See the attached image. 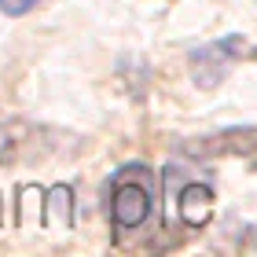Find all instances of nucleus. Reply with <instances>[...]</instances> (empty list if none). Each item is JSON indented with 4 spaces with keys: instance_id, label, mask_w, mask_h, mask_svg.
Here are the masks:
<instances>
[{
    "instance_id": "4",
    "label": "nucleus",
    "mask_w": 257,
    "mask_h": 257,
    "mask_svg": "<svg viewBox=\"0 0 257 257\" xmlns=\"http://www.w3.org/2000/svg\"><path fill=\"white\" fill-rule=\"evenodd\" d=\"M41 0H0V11L4 15H26V11H33Z\"/></svg>"
},
{
    "instance_id": "3",
    "label": "nucleus",
    "mask_w": 257,
    "mask_h": 257,
    "mask_svg": "<svg viewBox=\"0 0 257 257\" xmlns=\"http://www.w3.org/2000/svg\"><path fill=\"white\" fill-rule=\"evenodd\" d=\"M177 206H180L184 224L198 228V224H202V220L209 217V209H213V195H209V188H198V184H191V188H184V191H180Z\"/></svg>"
},
{
    "instance_id": "2",
    "label": "nucleus",
    "mask_w": 257,
    "mask_h": 257,
    "mask_svg": "<svg viewBox=\"0 0 257 257\" xmlns=\"http://www.w3.org/2000/svg\"><path fill=\"white\" fill-rule=\"evenodd\" d=\"M246 55H250L246 37H228V41H217V44H206V48L191 52V66H195V77L202 81L206 88H213L231 70V63L246 59Z\"/></svg>"
},
{
    "instance_id": "1",
    "label": "nucleus",
    "mask_w": 257,
    "mask_h": 257,
    "mask_svg": "<svg viewBox=\"0 0 257 257\" xmlns=\"http://www.w3.org/2000/svg\"><path fill=\"white\" fill-rule=\"evenodd\" d=\"M155 206V173L147 166H125L110 184V220L118 228H140Z\"/></svg>"
}]
</instances>
